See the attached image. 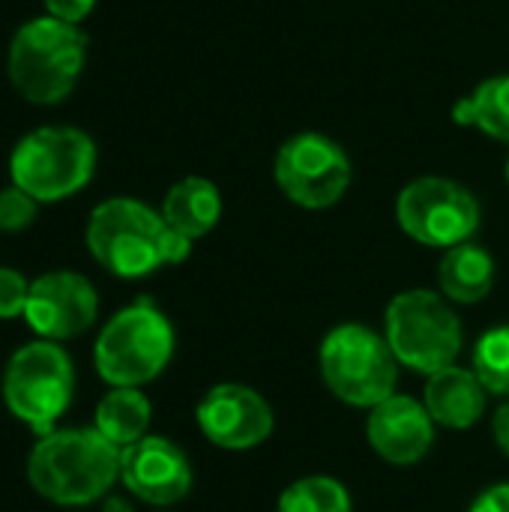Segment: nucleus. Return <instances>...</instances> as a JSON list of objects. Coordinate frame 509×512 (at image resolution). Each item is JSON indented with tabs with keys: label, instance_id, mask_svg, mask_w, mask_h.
<instances>
[{
	"label": "nucleus",
	"instance_id": "4be33fe9",
	"mask_svg": "<svg viewBox=\"0 0 509 512\" xmlns=\"http://www.w3.org/2000/svg\"><path fill=\"white\" fill-rule=\"evenodd\" d=\"M39 216V201L33 195H27L18 186H3L0 189V231L6 234H18L27 231Z\"/></svg>",
	"mask_w": 509,
	"mask_h": 512
},
{
	"label": "nucleus",
	"instance_id": "5701e85b",
	"mask_svg": "<svg viewBox=\"0 0 509 512\" xmlns=\"http://www.w3.org/2000/svg\"><path fill=\"white\" fill-rule=\"evenodd\" d=\"M30 282L15 267H0V321L24 318Z\"/></svg>",
	"mask_w": 509,
	"mask_h": 512
},
{
	"label": "nucleus",
	"instance_id": "6ab92c4d",
	"mask_svg": "<svg viewBox=\"0 0 509 512\" xmlns=\"http://www.w3.org/2000/svg\"><path fill=\"white\" fill-rule=\"evenodd\" d=\"M453 123L509 144V72L492 75L453 105Z\"/></svg>",
	"mask_w": 509,
	"mask_h": 512
},
{
	"label": "nucleus",
	"instance_id": "f03ea898",
	"mask_svg": "<svg viewBox=\"0 0 509 512\" xmlns=\"http://www.w3.org/2000/svg\"><path fill=\"white\" fill-rule=\"evenodd\" d=\"M120 453L93 426L54 429L27 456L30 489L54 507H90L120 480Z\"/></svg>",
	"mask_w": 509,
	"mask_h": 512
},
{
	"label": "nucleus",
	"instance_id": "9b49d317",
	"mask_svg": "<svg viewBox=\"0 0 509 512\" xmlns=\"http://www.w3.org/2000/svg\"><path fill=\"white\" fill-rule=\"evenodd\" d=\"M99 318V294L84 273L48 270L30 282L24 321L36 339L69 342L84 336Z\"/></svg>",
	"mask_w": 509,
	"mask_h": 512
},
{
	"label": "nucleus",
	"instance_id": "4468645a",
	"mask_svg": "<svg viewBox=\"0 0 509 512\" xmlns=\"http://www.w3.org/2000/svg\"><path fill=\"white\" fill-rule=\"evenodd\" d=\"M366 438L384 462L408 468L429 456L435 444V420L423 402L393 393L369 411Z\"/></svg>",
	"mask_w": 509,
	"mask_h": 512
},
{
	"label": "nucleus",
	"instance_id": "2eb2a0df",
	"mask_svg": "<svg viewBox=\"0 0 509 512\" xmlns=\"http://www.w3.org/2000/svg\"><path fill=\"white\" fill-rule=\"evenodd\" d=\"M423 405L435 426L465 432L477 426L486 414V387L480 384L474 369H462L453 363L426 378Z\"/></svg>",
	"mask_w": 509,
	"mask_h": 512
},
{
	"label": "nucleus",
	"instance_id": "a878e982",
	"mask_svg": "<svg viewBox=\"0 0 509 512\" xmlns=\"http://www.w3.org/2000/svg\"><path fill=\"white\" fill-rule=\"evenodd\" d=\"M492 432H495V441H498L501 453H507L509 456V399L498 408L495 423H492Z\"/></svg>",
	"mask_w": 509,
	"mask_h": 512
},
{
	"label": "nucleus",
	"instance_id": "393cba45",
	"mask_svg": "<svg viewBox=\"0 0 509 512\" xmlns=\"http://www.w3.org/2000/svg\"><path fill=\"white\" fill-rule=\"evenodd\" d=\"M468 512H509V483H498L486 489Z\"/></svg>",
	"mask_w": 509,
	"mask_h": 512
},
{
	"label": "nucleus",
	"instance_id": "a211bd4d",
	"mask_svg": "<svg viewBox=\"0 0 509 512\" xmlns=\"http://www.w3.org/2000/svg\"><path fill=\"white\" fill-rule=\"evenodd\" d=\"M150 420L153 405L138 387H111L93 411V429L117 450H126L147 438Z\"/></svg>",
	"mask_w": 509,
	"mask_h": 512
},
{
	"label": "nucleus",
	"instance_id": "7ed1b4c3",
	"mask_svg": "<svg viewBox=\"0 0 509 512\" xmlns=\"http://www.w3.org/2000/svg\"><path fill=\"white\" fill-rule=\"evenodd\" d=\"M87 33L51 15L24 21L6 48V78L15 93L33 105L63 102L87 63Z\"/></svg>",
	"mask_w": 509,
	"mask_h": 512
},
{
	"label": "nucleus",
	"instance_id": "412c9836",
	"mask_svg": "<svg viewBox=\"0 0 509 512\" xmlns=\"http://www.w3.org/2000/svg\"><path fill=\"white\" fill-rule=\"evenodd\" d=\"M474 375L486 393L509 399V324L492 327L474 348Z\"/></svg>",
	"mask_w": 509,
	"mask_h": 512
},
{
	"label": "nucleus",
	"instance_id": "f3484780",
	"mask_svg": "<svg viewBox=\"0 0 509 512\" xmlns=\"http://www.w3.org/2000/svg\"><path fill=\"white\" fill-rule=\"evenodd\" d=\"M438 285L450 303H459V306L483 303L495 285V258L489 255V249L471 240L459 243L444 252L438 264Z\"/></svg>",
	"mask_w": 509,
	"mask_h": 512
},
{
	"label": "nucleus",
	"instance_id": "9d476101",
	"mask_svg": "<svg viewBox=\"0 0 509 512\" xmlns=\"http://www.w3.org/2000/svg\"><path fill=\"white\" fill-rule=\"evenodd\" d=\"M351 174L345 147L324 132L291 135L273 159L276 186L303 210H327L339 204L351 186Z\"/></svg>",
	"mask_w": 509,
	"mask_h": 512
},
{
	"label": "nucleus",
	"instance_id": "cd10ccee",
	"mask_svg": "<svg viewBox=\"0 0 509 512\" xmlns=\"http://www.w3.org/2000/svg\"><path fill=\"white\" fill-rule=\"evenodd\" d=\"M504 177H507V186H509V156H507V165H504Z\"/></svg>",
	"mask_w": 509,
	"mask_h": 512
},
{
	"label": "nucleus",
	"instance_id": "0eeeda50",
	"mask_svg": "<svg viewBox=\"0 0 509 512\" xmlns=\"http://www.w3.org/2000/svg\"><path fill=\"white\" fill-rule=\"evenodd\" d=\"M318 366L327 390L351 408H375L396 393L399 360L384 336L366 324L333 327L318 351Z\"/></svg>",
	"mask_w": 509,
	"mask_h": 512
},
{
	"label": "nucleus",
	"instance_id": "ddd939ff",
	"mask_svg": "<svg viewBox=\"0 0 509 512\" xmlns=\"http://www.w3.org/2000/svg\"><path fill=\"white\" fill-rule=\"evenodd\" d=\"M120 483L147 507H174L192 489V465L186 453L162 435H147L120 453Z\"/></svg>",
	"mask_w": 509,
	"mask_h": 512
},
{
	"label": "nucleus",
	"instance_id": "dca6fc26",
	"mask_svg": "<svg viewBox=\"0 0 509 512\" xmlns=\"http://www.w3.org/2000/svg\"><path fill=\"white\" fill-rule=\"evenodd\" d=\"M162 219L192 243L207 237L222 219V192L207 177H183L162 198Z\"/></svg>",
	"mask_w": 509,
	"mask_h": 512
},
{
	"label": "nucleus",
	"instance_id": "423d86ee",
	"mask_svg": "<svg viewBox=\"0 0 509 512\" xmlns=\"http://www.w3.org/2000/svg\"><path fill=\"white\" fill-rule=\"evenodd\" d=\"M0 396L6 411L36 438L51 435L75 399V363L60 342H24L3 369Z\"/></svg>",
	"mask_w": 509,
	"mask_h": 512
},
{
	"label": "nucleus",
	"instance_id": "1a4fd4ad",
	"mask_svg": "<svg viewBox=\"0 0 509 512\" xmlns=\"http://www.w3.org/2000/svg\"><path fill=\"white\" fill-rule=\"evenodd\" d=\"M480 219L483 210L477 195L450 177H417L396 198L399 228L429 249L468 243L477 234Z\"/></svg>",
	"mask_w": 509,
	"mask_h": 512
},
{
	"label": "nucleus",
	"instance_id": "aec40b11",
	"mask_svg": "<svg viewBox=\"0 0 509 512\" xmlns=\"http://www.w3.org/2000/svg\"><path fill=\"white\" fill-rule=\"evenodd\" d=\"M276 512H351V495L339 480L315 474L291 483L279 495Z\"/></svg>",
	"mask_w": 509,
	"mask_h": 512
},
{
	"label": "nucleus",
	"instance_id": "6e6552de",
	"mask_svg": "<svg viewBox=\"0 0 509 512\" xmlns=\"http://www.w3.org/2000/svg\"><path fill=\"white\" fill-rule=\"evenodd\" d=\"M384 327L399 366H408L426 378L453 366L462 354V321L447 297L429 288L396 294L384 312Z\"/></svg>",
	"mask_w": 509,
	"mask_h": 512
},
{
	"label": "nucleus",
	"instance_id": "f257e3e1",
	"mask_svg": "<svg viewBox=\"0 0 509 512\" xmlns=\"http://www.w3.org/2000/svg\"><path fill=\"white\" fill-rule=\"evenodd\" d=\"M84 243L93 261L117 279H144L192 255L189 237L174 231L159 210L126 195L105 198L90 210Z\"/></svg>",
	"mask_w": 509,
	"mask_h": 512
},
{
	"label": "nucleus",
	"instance_id": "20e7f679",
	"mask_svg": "<svg viewBox=\"0 0 509 512\" xmlns=\"http://www.w3.org/2000/svg\"><path fill=\"white\" fill-rule=\"evenodd\" d=\"M174 357V327L168 315L150 300L114 312L96 336L93 366L108 387H144L156 381Z\"/></svg>",
	"mask_w": 509,
	"mask_h": 512
},
{
	"label": "nucleus",
	"instance_id": "39448f33",
	"mask_svg": "<svg viewBox=\"0 0 509 512\" xmlns=\"http://www.w3.org/2000/svg\"><path fill=\"white\" fill-rule=\"evenodd\" d=\"M96 159V141L84 129L51 123L18 138L9 153V180L39 204H57L93 180Z\"/></svg>",
	"mask_w": 509,
	"mask_h": 512
},
{
	"label": "nucleus",
	"instance_id": "f8f14e48",
	"mask_svg": "<svg viewBox=\"0 0 509 512\" xmlns=\"http://www.w3.org/2000/svg\"><path fill=\"white\" fill-rule=\"evenodd\" d=\"M195 423L213 447L240 453L261 447L273 435L276 417L258 390L246 384H216L201 396Z\"/></svg>",
	"mask_w": 509,
	"mask_h": 512
},
{
	"label": "nucleus",
	"instance_id": "b1692460",
	"mask_svg": "<svg viewBox=\"0 0 509 512\" xmlns=\"http://www.w3.org/2000/svg\"><path fill=\"white\" fill-rule=\"evenodd\" d=\"M42 3L48 9L45 15L69 21V24H81L93 12V6H96V0H42Z\"/></svg>",
	"mask_w": 509,
	"mask_h": 512
},
{
	"label": "nucleus",
	"instance_id": "bb28decb",
	"mask_svg": "<svg viewBox=\"0 0 509 512\" xmlns=\"http://www.w3.org/2000/svg\"><path fill=\"white\" fill-rule=\"evenodd\" d=\"M102 512H135V507H132V501L129 498H123V495H105L102 498Z\"/></svg>",
	"mask_w": 509,
	"mask_h": 512
}]
</instances>
